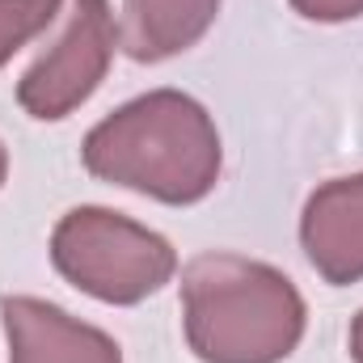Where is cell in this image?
Masks as SVG:
<instances>
[{
    "mask_svg": "<svg viewBox=\"0 0 363 363\" xmlns=\"http://www.w3.org/2000/svg\"><path fill=\"white\" fill-rule=\"evenodd\" d=\"M51 262L77 291L101 304H140L178 271V254L161 233L97 203L60 216L51 233Z\"/></svg>",
    "mask_w": 363,
    "mask_h": 363,
    "instance_id": "obj_3",
    "label": "cell"
},
{
    "mask_svg": "<svg viewBox=\"0 0 363 363\" xmlns=\"http://www.w3.org/2000/svg\"><path fill=\"white\" fill-rule=\"evenodd\" d=\"M64 0H0V68L30 43L38 38L55 17Z\"/></svg>",
    "mask_w": 363,
    "mask_h": 363,
    "instance_id": "obj_8",
    "label": "cell"
},
{
    "mask_svg": "<svg viewBox=\"0 0 363 363\" xmlns=\"http://www.w3.org/2000/svg\"><path fill=\"white\" fill-rule=\"evenodd\" d=\"M300 245L313 271L334 287L363 279V174L321 182L300 216Z\"/></svg>",
    "mask_w": 363,
    "mask_h": 363,
    "instance_id": "obj_6",
    "label": "cell"
},
{
    "mask_svg": "<svg viewBox=\"0 0 363 363\" xmlns=\"http://www.w3.org/2000/svg\"><path fill=\"white\" fill-rule=\"evenodd\" d=\"M220 4L224 0H123L118 47L135 64L174 60L211 30Z\"/></svg>",
    "mask_w": 363,
    "mask_h": 363,
    "instance_id": "obj_7",
    "label": "cell"
},
{
    "mask_svg": "<svg viewBox=\"0 0 363 363\" xmlns=\"http://www.w3.org/2000/svg\"><path fill=\"white\" fill-rule=\"evenodd\" d=\"M9 363H123L118 342L38 296H0Z\"/></svg>",
    "mask_w": 363,
    "mask_h": 363,
    "instance_id": "obj_5",
    "label": "cell"
},
{
    "mask_svg": "<svg viewBox=\"0 0 363 363\" xmlns=\"http://www.w3.org/2000/svg\"><path fill=\"white\" fill-rule=\"evenodd\" d=\"M347 347H351V359L363 363V308H359V317L351 321V334H347Z\"/></svg>",
    "mask_w": 363,
    "mask_h": 363,
    "instance_id": "obj_10",
    "label": "cell"
},
{
    "mask_svg": "<svg viewBox=\"0 0 363 363\" xmlns=\"http://www.w3.org/2000/svg\"><path fill=\"white\" fill-rule=\"evenodd\" d=\"M4 178H9V152H4V144H0V186H4Z\"/></svg>",
    "mask_w": 363,
    "mask_h": 363,
    "instance_id": "obj_11",
    "label": "cell"
},
{
    "mask_svg": "<svg viewBox=\"0 0 363 363\" xmlns=\"http://www.w3.org/2000/svg\"><path fill=\"white\" fill-rule=\"evenodd\" d=\"M182 325L203 363H283L304 338L308 308L271 262L199 254L182 271Z\"/></svg>",
    "mask_w": 363,
    "mask_h": 363,
    "instance_id": "obj_2",
    "label": "cell"
},
{
    "mask_svg": "<svg viewBox=\"0 0 363 363\" xmlns=\"http://www.w3.org/2000/svg\"><path fill=\"white\" fill-rule=\"evenodd\" d=\"M118 26L110 0H72L68 26L17 81V101L38 123H60L85 106L110 72Z\"/></svg>",
    "mask_w": 363,
    "mask_h": 363,
    "instance_id": "obj_4",
    "label": "cell"
},
{
    "mask_svg": "<svg viewBox=\"0 0 363 363\" xmlns=\"http://www.w3.org/2000/svg\"><path fill=\"white\" fill-rule=\"evenodd\" d=\"M81 161L110 186L190 207L216 190L224 148L203 101L178 89H152L106 114L85 135Z\"/></svg>",
    "mask_w": 363,
    "mask_h": 363,
    "instance_id": "obj_1",
    "label": "cell"
},
{
    "mask_svg": "<svg viewBox=\"0 0 363 363\" xmlns=\"http://www.w3.org/2000/svg\"><path fill=\"white\" fill-rule=\"evenodd\" d=\"M291 9L304 21H321V26H338V21L363 17V0H291Z\"/></svg>",
    "mask_w": 363,
    "mask_h": 363,
    "instance_id": "obj_9",
    "label": "cell"
}]
</instances>
